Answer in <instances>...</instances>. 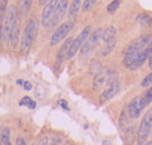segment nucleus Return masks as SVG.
<instances>
[{"label":"nucleus","mask_w":152,"mask_h":145,"mask_svg":"<svg viewBox=\"0 0 152 145\" xmlns=\"http://www.w3.org/2000/svg\"><path fill=\"white\" fill-rule=\"evenodd\" d=\"M17 21H18V8L11 6L8 17H6V21H5V26H3V32H2V40L9 43L11 46L14 45V35L18 30Z\"/></svg>","instance_id":"nucleus-1"},{"label":"nucleus","mask_w":152,"mask_h":145,"mask_svg":"<svg viewBox=\"0 0 152 145\" xmlns=\"http://www.w3.org/2000/svg\"><path fill=\"white\" fill-rule=\"evenodd\" d=\"M36 32H37V21L33 18L27 23L26 29H24V33H23V38H21V51L23 54H27L34 42V38H36Z\"/></svg>","instance_id":"nucleus-2"},{"label":"nucleus","mask_w":152,"mask_h":145,"mask_svg":"<svg viewBox=\"0 0 152 145\" xmlns=\"http://www.w3.org/2000/svg\"><path fill=\"white\" fill-rule=\"evenodd\" d=\"M151 133H152V109L146 112L137 129V145H145Z\"/></svg>","instance_id":"nucleus-3"},{"label":"nucleus","mask_w":152,"mask_h":145,"mask_svg":"<svg viewBox=\"0 0 152 145\" xmlns=\"http://www.w3.org/2000/svg\"><path fill=\"white\" fill-rule=\"evenodd\" d=\"M91 32H93V27L91 26H87L82 32H81V35L76 38V39H73V42H72V45H70V49H69V52H67V57L66 58H73L75 55H76V52L78 51H81V48L85 45V42L88 40V38L91 36Z\"/></svg>","instance_id":"nucleus-4"},{"label":"nucleus","mask_w":152,"mask_h":145,"mask_svg":"<svg viewBox=\"0 0 152 145\" xmlns=\"http://www.w3.org/2000/svg\"><path fill=\"white\" fill-rule=\"evenodd\" d=\"M73 26H75V21H66V23H63V24H60L58 27H57V30L52 33V38H51V45H57V43H60L63 39H66L67 38V35H69V32L73 29Z\"/></svg>","instance_id":"nucleus-5"},{"label":"nucleus","mask_w":152,"mask_h":145,"mask_svg":"<svg viewBox=\"0 0 152 145\" xmlns=\"http://www.w3.org/2000/svg\"><path fill=\"white\" fill-rule=\"evenodd\" d=\"M103 29H97V30H94L93 33H91V36L88 38V40L85 42V45L81 48V55H88L97 45H99V42L102 40V38H103Z\"/></svg>","instance_id":"nucleus-6"},{"label":"nucleus","mask_w":152,"mask_h":145,"mask_svg":"<svg viewBox=\"0 0 152 145\" xmlns=\"http://www.w3.org/2000/svg\"><path fill=\"white\" fill-rule=\"evenodd\" d=\"M118 91H119V79H118V75H113L112 79L107 82V87L100 94V103L107 102L109 99H112L113 96H116Z\"/></svg>","instance_id":"nucleus-7"},{"label":"nucleus","mask_w":152,"mask_h":145,"mask_svg":"<svg viewBox=\"0 0 152 145\" xmlns=\"http://www.w3.org/2000/svg\"><path fill=\"white\" fill-rule=\"evenodd\" d=\"M151 40H152V39H151V36H149V35H142V36L136 38V39L128 45V48H127V51H125V52L140 54V52H143V51L146 49V46H148V43H149Z\"/></svg>","instance_id":"nucleus-8"},{"label":"nucleus","mask_w":152,"mask_h":145,"mask_svg":"<svg viewBox=\"0 0 152 145\" xmlns=\"http://www.w3.org/2000/svg\"><path fill=\"white\" fill-rule=\"evenodd\" d=\"M54 14H55V0H49L45 3V8L42 11V24L45 27L52 29L54 23Z\"/></svg>","instance_id":"nucleus-9"},{"label":"nucleus","mask_w":152,"mask_h":145,"mask_svg":"<svg viewBox=\"0 0 152 145\" xmlns=\"http://www.w3.org/2000/svg\"><path fill=\"white\" fill-rule=\"evenodd\" d=\"M128 117L130 118H137L140 115V112L143 111V105H142V97L136 96L130 103H128Z\"/></svg>","instance_id":"nucleus-10"},{"label":"nucleus","mask_w":152,"mask_h":145,"mask_svg":"<svg viewBox=\"0 0 152 145\" xmlns=\"http://www.w3.org/2000/svg\"><path fill=\"white\" fill-rule=\"evenodd\" d=\"M67 6L69 3L66 0H57L55 2V14H54V23H52V29L61 21V18L64 17L66 11H67Z\"/></svg>","instance_id":"nucleus-11"},{"label":"nucleus","mask_w":152,"mask_h":145,"mask_svg":"<svg viewBox=\"0 0 152 145\" xmlns=\"http://www.w3.org/2000/svg\"><path fill=\"white\" fill-rule=\"evenodd\" d=\"M72 42H73V39H72V38H69V39H66V42H64V43H63V46L60 48V51H58V54H57V60H55V67H57V69L63 64L64 58L67 57V52H69V49H70Z\"/></svg>","instance_id":"nucleus-12"},{"label":"nucleus","mask_w":152,"mask_h":145,"mask_svg":"<svg viewBox=\"0 0 152 145\" xmlns=\"http://www.w3.org/2000/svg\"><path fill=\"white\" fill-rule=\"evenodd\" d=\"M81 6H82V2H79V0H73V2L69 3V20L70 21L75 20V17H76V14L79 12Z\"/></svg>","instance_id":"nucleus-13"},{"label":"nucleus","mask_w":152,"mask_h":145,"mask_svg":"<svg viewBox=\"0 0 152 145\" xmlns=\"http://www.w3.org/2000/svg\"><path fill=\"white\" fill-rule=\"evenodd\" d=\"M103 70V66H102V63H100V60H97V58H94L93 61H91V64H90V75H93L94 78L100 74V72Z\"/></svg>","instance_id":"nucleus-14"},{"label":"nucleus","mask_w":152,"mask_h":145,"mask_svg":"<svg viewBox=\"0 0 152 145\" xmlns=\"http://www.w3.org/2000/svg\"><path fill=\"white\" fill-rule=\"evenodd\" d=\"M115 42H116V38L115 39H110V40H106V42H103V48L100 49V55L102 57H104V55H107L112 49H113V46H115Z\"/></svg>","instance_id":"nucleus-15"},{"label":"nucleus","mask_w":152,"mask_h":145,"mask_svg":"<svg viewBox=\"0 0 152 145\" xmlns=\"http://www.w3.org/2000/svg\"><path fill=\"white\" fill-rule=\"evenodd\" d=\"M134 141H137V129H136V126H130V127H128V132H127L125 144H127V145H133Z\"/></svg>","instance_id":"nucleus-16"},{"label":"nucleus","mask_w":152,"mask_h":145,"mask_svg":"<svg viewBox=\"0 0 152 145\" xmlns=\"http://www.w3.org/2000/svg\"><path fill=\"white\" fill-rule=\"evenodd\" d=\"M137 23L140 24V26H143V27H146V29H151L152 27V18L148 15V14H140V15H137Z\"/></svg>","instance_id":"nucleus-17"},{"label":"nucleus","mask_w":152,"mask_h":145,"mask_svg":"<svg viewBox=\"0 0 152 145\" xmlns=\"http://www.w3.org/2000/svg\"><path fill=\"white\" fill-rule=\"evenodd\" d=\"M116 38V29L115 27H107L104 32H103V38H102V40L103 42H106V40H110V39H115Z\"/></svg>","instance_id":"nucleus-18"},{"label":"nucleus","mask_w":152,"mask_h":145,"mask_svg":"<svg viewBox=\"0 0 152 145\" xmlns=\"http://www.w3.org/2000/svg\"><path fill=\"white\" fill-rule=\"evenodd\" d=\"M149 103H152V87L148 88V90L145 91V94L142 96V105H143V108H145L146 105H149Z\"/></svg>","instance_id":"nucleus-19"},{"label":"nucleus","mask_w":152,"mask_h":145,"mask_svg":"<svg viewBox=\"0 0 152 145\" xmlns=\"http://www.w3.org/2000/svg\"><path fill=\"white\" fill-rule=\"evenodd\" d=\"M9 135H11V132H9L8 127H3L2 130H0V139H2V142L9 141Z\"/></svg>","instance_id":"nucleus-20"},{"label":"nucleus","mask_w":152,"mask_h":145,"mask_svg":"<svg viewBox=\"0 0 152 145\" xmlns=\"http://www.w3.org/2000/svg\"><path fill=\"white\" fill-rule=\"evenodd\" d=\"M140 85H142L143 88H146V87H149V88H151V87H152V72H151V74H149V75L142 81V82H140Z\"/></svg>","instance_id":"nucleus-21"},{"label":"nucleus","mask_w":152,"mask_h":145,"mask_svg":"<svg viewBox=\"0 0 152 145\" xmlns=\"http://www.w3.org/2000/svg\"><path fill=\"white\" fill-rule=\"evenodd\" d=\"M94 0H85V2H82V9L85 11V12H88V11H91V8L94 6Z\"/></svg>","instance_id":"nucleus-22"},{"label":"nucleus","mask_w":152,"mask_h":145,"mask_svg":"<svg viewBox=\"0 0 152 145\" xmlns=\"http://www.w3.org/2000/svg\"><path fill=\"white\" fill-rule=\"evenodd\" d=\"M119 8V2L118 0H115V2H112V3H109V6H107V12H110V14H113L116 9Z\"/></svg>","instance_id":"nucleus-23"},{"label":"nucleus","mask_w":152,"mask_h":145,"mask_svg":"<svg viewBox=\"0 0 152 145\" xmlns=\"http://www.w3.org/2000/svg\"><path fill=\"white\" fill-rule=\"evenodd\" d=\"M127 117H128V115L125 114V109H124V111H122V114H121V120H119V124H121V127H122V129H124L125 126L128 127V123H127Z\"/></svg>","instance_id":"nucleus-24"},{"label":"nucleus","mask_w":152,"mask_h":145,"mask_svg":"<svg viewBox=\"0 0 152 145\" xmlns=\"http://www.w3.org/2000/svg\"><path fill=\"white\" fill-rule=\"evenodd\" d=\"M30 6H31V2L26 0V2H21V8H23V14H27L30 11Z\"/></svg>","instance_id":"nucleus-25"},{"label":"nucleus","mask_w":152,"mask_h":145,"mask_svg":"<svg viewBox=\"0 0 152 145\" xmlns=\"http://www.w3.org/2000/svg\"><path fill=\"white\" fill-rule=\"evenodd\" d=\"M30 103H31V99H30V97H27V96H26V97H23V99L20 100V105H21V106H28Z\"/></svg>","instance_id":"nucleus-26"},{"label":"nucleus","mask_w":152,"mask_h":145,"mask_svg":"<svg viewBox=\"0 0 152 145\" xmlns=\"http://www.w3.org/2000/svg\"><path fill=\"white\" fill-rule=\"evenodd\" d=\"M145 52H146V55L151 58L152 57V40L148 43V46H146V49H145Z\"/></svg>","instance_id":"nucleus-27"},{"label":"nucleus","mask_w":152,"mask_h":145,"mask_svg":"<svg viewBox=\"0 0 152 145\" xmlns=\"http://www.w3.org/2000/svg\"><path fill=\"white\" fill-rule=\"evenodd\" d=\"M58 105H60L64 111H69V109H70V108H69V105H67V102H66V100H63V99H61V100H58Z\"/></svg>","instance_id":"nucleus-28"},{"label":"nucleus","mask_w":152,"mask_h":145,"mask_svg":"<svg viewBox=\"0 0 152 145\" xmlns=\"http://www.w3.org/2000/svg\"><path fill=\"white\" fill-rule=\"evenodd\" d=\"M2 32H3V14L0 12V40H2Z\"/></svg>","instance_id":"nucleus-29"},{"label":"nucleus","mask_w":152,"mask_h":145,"mask_svg":"<svg viewBox=\"0 0 152 145\" xmlns=\"http://www.w3.org/2000/svg\"><path fill=\"white\" fill-rule=\"evenodd\" d=\"M6 6H8V2H5V0H3V2H0V12H3L6 9Z\"/></svg>","instance_id":"nucleus-30"},{"label":"nucleus","mask_w":152,"mask_h":145,"mask_svg":"<svg viewBox=\"0 0 152 145\" xmlns=\"http://www.w3.org/2000/svg\"><path fill=\"white\" fill-rule=\"evenodd\" d=\"M36 145H48V138H42V139H40V141H39Z\"/></svg>","instance_id":"nucleus-31"},{"label":"nucleus","mask_w":152,"mask_h":145,"mask_svg":"<svg viewBox=\"0 0 152 145\" xmlns=\"http://www.w3.org/2000/svg\"><path fill=\"white\" fill-rule=\"evenodd\" d=\"M17 145H27V144H26V139H24V138H18V139H17Z\"/></svg>","instance_id":"nucleus-32"},{"label":"nucleus","mask_w":152,"mask_h":145,"mask_svg":"<svg viewBox=\"0 0 152 145\" xmlns=\"http://www.w3.org/2000/svg\"><path fill=\"white\" fill-rule=\"evenodd\" d=\"M24 88H26V90H30V88H31V84H30V82H24Z\"/></svg>","instance_id":"nucleus-33"},{"label":"nucleus","mask_w":152,"mask_h":145,"mask_svg":"<svg viewBox=\"0 0 152 145\" xmlns=\"http://www.w3.org/2000/svg\"><path fill=\"white\" fill-rule=\"evenodd\" d=\"M28 108H30V109H34V108H36V102H33V100H31V103L28 105Z\"/></svg>","instance_id":"nucleus-34"},{"label":"nucleus","mask_w":152,"mask_h":145,"mask_svg":"<svg viewBox=\"0 0 152 145\" xmlns=\"http://www.w3.org/2000/svg\"><path fill=\"white\" fill-rule=\"evenodd\" d=\"M102 145H113V144H112V142H109V141H103V142H102Z\"/></svg>","instance_id":"nucleus-35"},{"label":"nucleus","mask_w":152,"mask_h":145,"mask_svg":"<svg viewBox=\"0 0 152 145\" xmlns=\"http://www.w3.org/2000/svg\"><path fill=\"white\" fill-rule=\"evenodd\" d=\"M17 84H18V85H24V81H23V79H18Z\"/></svg>","instance_id":"nucleus-36"},{"label":"nucleus","mask_w":152,"mask_h":145,"mask_svg":"<svg viewBox=\"0 0 152 145\" xmlns=\"http://www.w3.org/2000/svg\"><path fill=\"white\" fill-rule=\"evenodd\" d=\"M2 145H11V142H9V141H6V142H2Z\"/></svg>","instance_id":"nucleus-37"},{"label":"nucleus","mask_w":152,"mask_h":145,"mask_svg":"<svg viewBox=\"0 0 152 145\" xmlns=\"http://www.w3.org/2000/svg\"><path fill=\"white\" fill-rule=\"evenodd\" d=\"M145 145H152V141H148V142H146Z\"/></svg>","instance_id":"nucleus-38"}]
</instances>
